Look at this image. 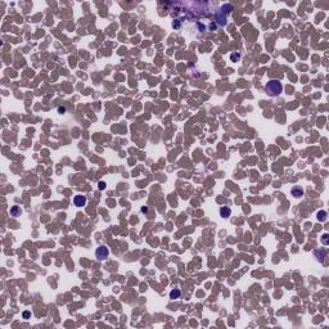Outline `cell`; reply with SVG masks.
I'll return each instance as SVG.
<instances>
[{"instance_id": "cell-1", "label": "cell", "mask_w": 329, "mask_h": 329, "mask_svg": "<svg viewBox=\"0 0 329 329\" xmlns=\"http://www.w3.org/2000/svg\"><path fill=\"white\" fill-rule=\"evenodd\" d=\"M265 92L270 96H278L279 94L283 92V85L278 80H270L265 86Z\"/></svg>"}, {"instance_id": "cell-2", "label": "cell", "mask_w": 329, "mask_h": 329, "mask_svg": "<svg viewBox=\"0 0 329 329\" xmlns=\"http://www.w3.org/2000/svg\"><path fill=\"white\" fill-rule=\"evenodd\" d=\"M109 255V251L107 247L102 246V247H98L96 248V252H95V257L98 258V261H103V260H107V257Z\"/></svg>"}, {"instance_id": "cell-3", "label": "cell", "mask_w": 329, "mask_h": 329, "mask_svg": "<svg viewBox=\"0 0 329 329\" xmlns=\"http://www.w3.org/2000/svg\"><path fill=\"white\" fill-rule=\"evenodd\" d=\"M73 204L76 207H82L86 204V197L85 195H75L73 198Z\"/></svg>"}, {"instance_id": "cell-4", "label": "cell", "mask_w": 329, "mask_h": 329, "mask_svg": "<svg viewBox=\"0 0 329 329\" xmlns=\"http://www.w3.org/2000/svg\"><path fill=\"white\" fill-rule=\"evenodd\" d=\"M291 193L294 198H301L303 195V188L302 187H294V188H292Z\"/></svg>"}, {"instance_id": "cell-5", "label": "cell", "mask_w": 329, "mask_h": 329, "mask_svg": "<svg viewBox=\"0 0 329 329\" xmlns=\"http://www.w3.org/2000/svg\"><path fill=\"white\" fill-rule=\"evenodd\" d=\"M231 215V210L229 208V207H221L220 210V216L224 217V219H228V217H230Z\"/></svg>"}, {"instance_id": "cell-6", "label": "cell", "mask_w": 329, "mask_h": 329, "mask_svg": "<svg viewBox=\"0 0 329 329\" xmlns=\"http://www.w3.org/2000/svg\"><path fill=\"white\" fill-rule=\"evenodd\" d=\"M181 297V291L180 289H172V291L170 292V298L171 300H178V298Z\"/></svg>"}, {"instance_id": "cell-7", "label": "cell", "mask_w": 329, "mask_h": 329, "mask_svg": "<svg viewBox=\"0 0 329 329\" xmlns=\"http://www.w3.org/2000/svg\"><path fill=\"white\" fill-rule=\"evenodd\" d=\"M21 214H22V210L19 208L18 206H13L12 208H10V216L17 217V216H19Z\"/></svg>"}, {"instance_id": "cell-8", "label": "cell", "mask_w": 329, "mask_h": 329, "mask_svg": "<svg viewBox=\"0 0 329 329\" xmlns=\"http://www.w3.org/2000/svg\"><path fill=\"white\" fill-rule=\"evenodd\" d=\"M327 215H328L327 211H319V212H317L316 217H317V220H319V221H325V220H327Z\"/></svg>"}, {"instance_id": "cell-9", "label": "cell", "mask_w": 329, "mask_h": 329, "mask_svg": "<svg viewBox=\"0 0 329 329\" xmlns=\"http://www.w3.org/2000/svg\"><path fill=\"white\" fill-rule=\"evenodd\" d=\"M315 255H316V256H319V255H320V257H319V260H320V261H323V260H324V257H325V251L320 250V251H319V252H317V251H316V252H315Z\"/></svg>"}, {"instance_id": "cell-10", "label": "cell", "mask_w": 329, "mask_h": 329, "mask_svg": "<svg viewBox=\"0 0 329 329\" xmlns=\"http://www.w3.org/2000/svg\"><path fill=\"white\" fill-rule=\"evenodd\" d=\"M328 238H329V235H328V234H324V235L322 237V243H323V244H325V246H327L328 243H329Z\"/></svg>"}, {"instance_id": "cell-11", "label": "cell", "mask_w": 329, "mask_h": 329, "mask_svg": "<svg viewBox=\"0 0 329 329\" xmlns=\"http://www.w3.org/2000/svg\"><path fill=\"white\" fill-rule=\"evenodd\" d=\"M98 185H99L98 188H99V189H100V190H102V189H104V188H106V183H104V181H99V184H98Z\"/></svg>"}, {"instance_id": "cell-12", "label": "cell", "mask_w": 329, "mask_h": 329, "mask_svg": "<svg viewBox=\"0 0 329 329\" xmlns=\"http://www.w3.org/2000/svg\"><path fill=\"white\" fill-rule=\"evenodd\" d=\"M239 58H240V55L238 54V53H237V54H235V53H234V54H231V59H233V60H235V59L238 60V59H239Z\"/></svg>"}, {"instance_id": "cell-13", "label": "cell", "mask_w": 329, "mask_h": 329, "mask_svg": "<svg viewBox=\"0 0 329 329\" xmlns=\"http://www.w3.org/2000/svg\"><path fill=\"white\" fill-rule=\"evenodd\" d=\"M28 316H30V312H27V311H26V312H23V317H26V319H27Z\"/></svg>"}]
</instances>
